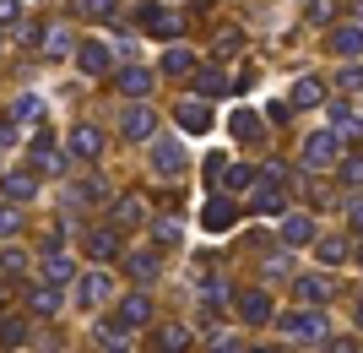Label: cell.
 <instances>
[{"label":"cell","instance_id":"obj_7","mask_svg":"<svg viewBox=\"0 0 363 353\" xmlns=\"http://www.w3.org/2000/svg\"><path fill=\"white\" fill-rule=\"evenodd\" d=\"M65 141H71V153H76V158H98V153H104V136H98L92 125H76Z\"/></svg>","mask_w":363,"mask_h":353},{"label":"cell","instance_id":"obj_36","mask_svg":"<svg viewBox=\"0 0 363 353\" xmlns=\"http://www.w3.org/2000/svg\"><path fill=\"white\" fill-rule=\"evenodd\" d=\"M255 212H282V196H277V190H260V196H255Z\"/></svg>","mask_w":363,"mask_h":353},{"label":"cell","instance_id":"obj_19","mask_svg":"<svg viewBox=\"0 0 363 353\" xmlns=\"http://www.w3.org/2000/svg\"><path fill=\"white\" fill-rule=\"evenodd\" d=\"M65 277H71V256H44V283L49 288H60Z\"/></svg>","mask_w":363,"mask_h":353},{"label":"cell","instance_id":"obj_31","mask_svg":"<svg viewBox=\"0 0 363 353\" xmlns=\"http://www.w3.org/2000/svg\"><path fill=\"white\" fill-rule=\"evenodd\" d=\"M16 229H22V212H16V207H0V239H11Z\"/></svg>","mask_w":363,"mask_h":353},{"label":"cell","instance_id":"obj_4","mask_svg":"<svg viewBox=\"0 0 363 353\" xmlns=\"http://www.w3.org/2000/svg\"><path fill=\"white\" fill-rule=\"evenodd\" d=\"M120 131H125L130 141H147L152 131H157V114H152L147 104H136V109H125V114H120Z\"/></svg>","mask_w":363,"mask_h":353},{"label":"cell","instance_id":"obj_46","mask_svg":"<svg viewBox=\"0 0 363 353\" xmlns=\"http://www.w3.org/2000/svg\"><path fill=\"white\" fill-rule=\"evenodd\" d=\"M260 353H282V348H260Z\"/></svg>","mask_w":363,"mask_h":353},{"label":"cell","instance_id":"obj_12","mask_svg":"<svg viewBox=\"0 0 363 353\" xmlns=\"http://www.w3.org/2000/svg\"><path fill=\"white\" fill-rule=\"evenodd\" d=\"M104 293H108V277L87 272V277H82V288H76V299H82V310H87V305H104Z\"/></svg>","mask_w":363,"mask_h":353},{"label":"cell","instance_id":"obj_35","mask_svg":"<svg viewBox=\"0 0 363 353\" xmlns=\"http://www.w3.org/2000/svg\"><path fill=\"white\" fill-rule=\"evenodd\" d=\"M33 158H38V169H49V174H55V169L65 163V158L55 153V147H33Z\"/></svg>","mask_w":363,"mask_h":353},{"label":"cell","instance_id":"obj_34","mask_svg":"<svg viewBox=\"0 0 363 353\" xmlns=\"http://www.w3.org/2000/svg\"><path fill=\"white\" fill-rule=\"evenodd\" d=\"M65 250V223H55V229L44 234V256H60Z\"/></svg>","mask_w":363,"mask_h":353},{"label":"cell","instance_id":"obj_25","mask_svg":"<svg viewBox=\"0 0 363 353\" xmlns=\"http://www.w3.org/2000/svg\"><path fill=\"white\" fill-rule=\"evenodd\" d=\"M309 234H315V223H309V217H288L282 239H288V245H309Z\"/></svg>","mask_w":363,"mask_h":353},{"label":"cell","instance_id":"obj_8","mask_svg":"<svg viewBox=\"0 0 363 353\" xmlns=\"http://www.w3.org/2000/svg\"><path fill=\"white\" fill-rule=\"evenodd\" d=\"M147 321H152V299L147 293H130L120 305V326H147Z\"/></svg>","mask_w":363,"mask_h":353},{"label":"cell","instance_id":"obj_43","mask_svg":"<svg viewBox=\"0 0 363 353\" xmlns=\"http://www.w3.org/2000/svg\"><path fill=\"white\" fill-rule=\"evenodd\" d=\"M212 353H239V337H228V332H223V337H212Z\"/></svg>","mask_w":363,"mask_h":353},{"label":"cell","instance_id":"obj_15","mask_svg":"<svg viewBox=\"0 0 363 353\" xmlns=\"http://www.w3.org/2000/svg\"><path fill=\"white\" fill-rule=\"evenodd\" d=\"M163 71L168 77H184V71H196V55L184 44H168V55H163Z\"/></svg>","mask_w":363,"mask_h":353},{"label":"cell","instance_id":"obj_28","mask_svg":"<svg viewBox=\"0 0 363 353\" xmlns=\"http://www.w3.org/2000/svg\"><path fill=\"white\" fill-rule=\"evenodd\" d=\"M33 310H38V315H55V310H60V293L49 288V283H44V288H33Z\"/></svg>","mask_w":363,"mask_h":353},{"label":"cell","instance_id":"obj_37","mask_svg":"<svg viewBox=\"0 0 363 353\" xmlns=\"http://www.w3.org/2000/svg\"><path fill=\"white\" fill-rule=\"evenodd\" d=\"M358 44H363V33H358V28H342V33H336V49H347V55H352Z\"/></svg>","mask_w":363,"mask_h":353},{"label":"cell","instance_id":"obj_39","mask_svg":"<svg viewBox=\"0 0 363 353\" xmlns=\"http://www.w3.org/2000/svg\"><path fill=\"white\" fill-rule=\"evenodd\" d=\"M22 266H28V256H22V250H6V256H0V272H22Z\"/></svg>","mask_w":363,"mask_h":353},{"label":"cell","instance_id":"obj_13","mask_svg":"<svg viewBox=\"0 0 363 353\" xmlns=\"http://www.w3.org/2000/svg\"><path fill=\"white\" fill-rule=\"evenodd\" d=\"M98 348H108V353H130V326H98Z\"/></svg>","mask_w":363,"mask_h":353},{"label":"cell","instance_id":"obj_21","mask_svg":"<svg viewBox=\"0 0 363 353\" xmlns=\"http://www.w3.org/2000/svg\"><path fill=\"white\" fill-rule=\"evenodd\" d=\"M0 185H6V196H11V201H28V196H33V174H22V169L6 174Z\"/></svg>","mask_w":363,"mask_h":353},{"label":"cell","instance_id":"obj_11","mask_svg":"<svg viewBox=\"0 0 363 353\" xmlns=\"http://www.w3.org/2000/svg\"><path fill=\"white\" fill-rule=\"evenodd\" d=\"M120 92H130V98H147V92H152V71H141V65H125V71H120Z\"/></svg>","mask_w":363,"mask_h":353},{"label":"cell","instance_id":"obj_2","mask_svg":"<svg viewBox=\"0 0 363 353\" xmlns=\"http://www.w3.org/2000/svg\"><path fill=\"white\" fill-rule=\"evenodd\" d=\"M174 120H179V131H190V136H201V131H212V109L201 104V98H184V104L174 109Z\"/></svg>","mask_w":363,"mask_h":353},{"label":"cell","instance_id":"obj_23","mask_svg":"<svg viewBox=\"0 0 363 353\" xmlns=\"http://www.w3.org/2000/svg\"><path fill=\"white\" fill-rule=\"evenodd\" d=\"M22 337H28V321L6 315V321H0V342H6V348H22Z\"/></svg>","mask_w":363,"mask_h":353},{"label":"cell","instance_id":"obj_44","mask_svg":"<svg viewBox=\"0 0 363 353\" xmlns=\"http://www.w3.org/2000/svg\"><path fill=\"white\" fill-rule=\"evenodd\" d=\"M16 11H22L16 0H0V22H16Z\"/></svg>","mask_w":363,"mask_h":353},{"label":"cell","instance_id":"obj_5","mask_svg":"<svg viewBox=\"0 0 363 353\" xmlns=\"http://www.w3.org/2000/svg\"><path fill=\"white\" fill-rule=\"evenodd\" d=\"M82 250H87L92 261H114V256H120V234H114V229H87Z\"/></svg>","mask_w":363,"mask_h":353},{"label":"cell","instance_id":"obj_22","mask_svg":"<svg viewBox=\"0 0 363 353\" xmlns=\"http://www.w3.org/2000/svg\"><path fill=\"white\" fill-rule=\"evenodd\" d=\"M11 120H38V125H44V104H38L33 92H22V98H16V109H11Z\"/></svg>","mask_w":363,"mask_h":353},{"label":"cell","instance_id":"obj_27","mask_svg":"<svg viewBox=\"0 0 363 353\" xmlns=\"http://www.w3.org/2000/svg\"><path fill=\"white\" fill-rule=\"evenodd\" d=\"M233 136H239V141H250V136H255V141H260V120L250 114V109H239V114H233Z\"/></svg>","mask_w":363,"mask_h":353},{"label":"cell","instance_id":"obj_30","mask_svg":"<svg viewBox=\"0 0 363 353\" xmlns=\"http://www.w3.org/2000/svg\"><path fill=\"white\" fill-rule=\"evenodd\" d=\"M44 44H49V55H76V44H71V33H65V28H55Z\"/></svg>","mask_w":363,"mask_h":353},{"label":"cell","instance_id":"obj_40","mask_svg":"<svg viewBox=\"0 0 363 353\" xmlns=\"http://www.w3.org/2000/svg\"><path fill=\"white\" fill-rule=\"evenodd\" d=\"M298 293H303V299H325V283H320V277H303Z\"/></svg>","mask_w":363,"mask_h":353},{"label":"cell","instance_id":"obj_45","mask_svg":"<svg viewBox=\"0 0 363 353\" xmlns=\"http://www.w3.org/2000/svg\"><path fill=\"white\" fill-rule=\"evenodd\" d=\"M11 136H16V120H0V147H11Z\"/></svg>","mask_w":363,"mask_h":353},{"label":"cell","instance_id":"obj_32","mask_svg":"<svg viewBox=\"0 0 363 353\" xmlns=\"http://www.w3.org/2000/svg\"><path fill=\"white\" fill-rule=\"evenodd\" d=\"M82 16H114V0H76Z\"/></svg>","mask_w":363,"mask_h":353},{"label":"cell","instance_id":"obj_42","mask_svg":"<svg viewBox=\"0 0 363 353\" xmlns=\"http://www.w3.org/2000/svg\"><path fill=\"white\" fill-rule=\"evenodd\" d=\"M104 196H108L104 180H87V185H82V201H104Z\"/></svg>","mask_w":363,"mask_h":353},{"label":"cell","instance_id":"obj_29","mask_svg":"<svg viewBox=\"0 0 363 353\" xmlns=\"http://www.w3.org/2000/svg\"><path fill=\"white\" fill-rule=\"evenodd\" d=\"M152 239H157V245H179V223H174V217H157V223H152Z\"/></svg>","mask_w":363,"mask_h":353},{"label":"cell","instance_id":"obj_6","mask_svg":"<svg viewBox=\"0 0 363 353\" xmlns=\"http://www.w3.org/2000/svg\"><path fill=\"white\" fill-rule=\"evenodd\" d=\"M76 65H82L87 77H104V71H108V49L98 44V38H87V44L76 49Z\"/></svg>","mask_w":363,"mask_h":353},{"label":"cell","instance_id":"obj_33","mask_svg":"<svg viewBox=\"0 0 363 353\" xmlns=\"http://www.w3.org/2000/svg\"><path fill=\"white\" fill-rule=\"evenodd\" d=\"M293 98H298V104H320V82H315V77H303L298 87H293Z\"/></svg>","mask_w":363,"mask_h":353},{"label":"cell","instance_id":"obj_9","mask_svg":"<svg viewBox=\"0 0 363 353\" xmlns=\"http://www.w3.org/2000/svg\"><path fill=\"white\" fill-rule=\"evenodd\" d=\"M152 163H157L163 174H179L184 169V147L179 141H157V147H152Z\"/></svg>","mask_w":363,"mask_h":353},{"label":"cell","instance_id":"obj_3","mask_svg":"<svg viewBox=\"0 0 363 353\" xmlns=\"http://www.w3.org/2000/svg\"><path fill=\"white\" fill-rule=\"evenodd\" d=\"M233 217H239V207H233L228 196H212L206 207H201V223H206L212 234H228V229H233Z\"/></svg>","mask_w":363,"mask_h":353},{"label":"cell","instance_id":"obj_10","mask_svg":"<svg viewBox=\"0 0 363 353\" xmlns=\"http://www.w3.org/2000/svg\"><path fill=\"white\" fill-rule=\"evenodd\" d=\"M239 315L244 321H266V315H272V299H266L260 288H244L239 293Z\"/></svg>","mask_w":363,"mask_h":353},{"label":"cell","instance_id":"obj_41","mask_svg":"<svg viewBox=\"0 0 363 353\" xmlns=\"http://www.w3.org/2000/svg\"><path fill=\"white\" fill-rule=\"evenodd\" d=\"M223 174H228V158L212 153V158H206V180H223Z\"/></svg>","mask_w":363,"mask_h":353},{"label":"cell","instance_id":"obj_16","mask_svg":"<svg viewBox=\"0 0 363 353\" xmlns=\"http://www.w3.org/2000/svg\"><path fill=\"white\" fill-rule=\"evenodd\" d=\"M288 337H320V332H325V321H320V315H288Z\"/></svg>","mask_w":363,"mask_h":353},{"label":"cell","instance_id":"obj_18","mask_svg":"<svg viewBox=\"0 0 363 353\" xmlns=\"http://www.w3.org/2000/svg\"><path fill=\"white\" fill-rule=\"evenodd\" d=\"M114 217H120V223H141V217H147V201L141 196H120L114 201Z\"/></svg>","mask_w":363,"mask_h":353},{"label":"cell","instance_id":"obj_17","mask_svg":"<svg viewBox=\"0 0 363 353\" xmlns=\"http://www.w3.org/2000/svg\"><path fill=\"white\" fill-rule=\"evenodd\" d=\"M190 348V332H184V326H163V332H157V353H184Z\"/></svg>","mask_w":363,"mask_h":353},{"label":"cell","instance_id":"obj_20","mask_svg":"<svg viewBox=\"0 0 363 353\" xmlns=\"http://www.w3.org/2000/svg\"><path fill=\"white\" fill-rule=\"evenodd\" d=\"M331 153H336L331 136H309V147H303V163H315V169H320V163H331Z\"/></svg>","mask_w":363,"mask_h":353},{"label":"cell","instance_id":"obj_1","mask_svg":"<svg viewBox=\"0 0 363 353\" xmlns=\"http://www.w3.org/2000/svg\"><path fill=\"white\" fill-rule=\"evenodd\" d=\"M141 28L157 33V38H179V33H184V16L179 11H163V6H141Z\"/></svg>","mask_w":363,"mask_h":353},{"label":"cell","instance_id":"obj_14","mask_svg":"<svg viewBox=\"0 0 363 353\" xmlns=\"http://www.w3.org/2000/svg\"><path fill=\"white\" fill-rule=\"evenodd\" d=\"M125 272L136 277V283H152V277H157V256H152V250H136V256H125Z\"/></svg>","mask_w":363,"mask_h":353},{"label":"cell","instance_id":"obj_24","mask_svg":"<svg viewBox=\"0 0 363 353\" xmlns=\"http://www.w3.org/2000/svg\"><path fill=\"white\" fill-rule=\"evenodd\" d=\"M201 299H206V315H217V305H223V299H228L223 277H206V283H201Z\"/></svg>","mask_w":363,"mask_h":353},{"label":"cell","instance_id":"obj_26","mask_svg":"<svg viewBox=\"0 0 363 353\" xmlns=\"http://www.w3.org/2000/svg\"><path fill=\"white\" fill-rule=\"evenodd\" d=\"M196 87H201V98H217V92H223L228 82H223V71H212V65H201V77H196Z\"/></svg>","mask_w":363,"mask_h":353},{"label":"cell","instance_id":"obj_38","mask_svg":"<svg viewBox=\"0 0 363 353\" xmlns=\"http://www.w3.org/2000/svg\"><path fill=\"white\" fill-rule=\"evenodd\" d=\"M223 180H228V190H244V185L255 180V174H250V169H244V163H239V169H228V174H223Z\"/></svg>","mask_w":363,"mask_h":353}]
</instances>
